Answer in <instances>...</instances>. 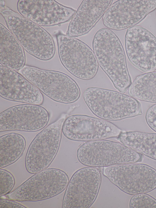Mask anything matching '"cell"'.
I'll return each mask as SVG.
<instances>
[{"label":"cell","mask_w":156,"mask_h":208,"mask_svg":"<svg viewBox=\"0 0 156 208\" xmlns=\"http://www.w3.org/2000/svg\"><path fill=\"white\" fill-rule=\"evenodd\" d=\"M113 0H83L71 19L66 35L72 37L88 33L103 16Z\"/></svg>","instance_id":"e0dca14e"},{"label":"cell","mask_w":156,"mask_h":208,"mask_svg":"<svg viewBox=\"0 0 156 208\" xmlns=\"http://www.w3.org/2000/svg\"><path fill=\"white\" fill-rule=\"evenodd\" d=\"M19 71L42 92L55 102L71 103L80 96V89L77 83L63 72L28 65H25Z\"/></svg>","instance_id":"5b68a950"},{"label":"cell","mask_w":156,"mask_h":208,"mask_svg":"<svg viewBox=\"0 0 156 208\" xmlns=\"http://www.w3.org/2000/svg\"><path fill=\"white\" fill-rule=\"evenodd\" d=\"M101 182V174L96 168L87 167L77 170L66 189L62 207L90 208L97 198Z\"/></svg>","instance_id":"30bf717a"},{"label":"cell","mask_w":156,"mask_h":208,"mask_svg":"<svg viewBox=\"0 0 156 208\" xmlns=\"http://www.w3.org/2000/svg\"><path fill=\"white\" fill-rule=\"evenodd\" d=\"M83 96L91 111L104 120H119L142 114L137 99L116 91L89 87L84 91Z\"/></svg>","instance_id":"3957f363"},{"label":"cell","mask_w":156,"mask_h":208,"mask_svg":"<svg viewBox=\"0 0 156 208\" xmlns=\"http://www.w3.org/2000/svg\"><path fill=\"white\" fill-rule=\"evenodd\" d=\"M103 174L129 195L146 193L156 188V170L147 164L130 163L105 167Z\"/></svg>","instance_id":"9c48e42d"},{"label":"cell","mask_w":156,"mask_h":208,"mask_svg":"<svg viewBox=\"0 0 156 208\" xmlns=\"http://www.w3.org/2000/svg\"><path fill=\"white\" fill-rule=\"evenodd\" d=\"M92 48L98 65L115 88L125 93L132 82L124 50L118 37L111 30L101 28L94 37Z\"/></svg>","instance_id":"6da1fadb"},{"label":"cell","mask_w":156,"mask_h":208,"mask_svg":"<svg viewBox=\"0 0 156 208\" xmlns=\"http://www.w3.org/2000/svg\"><path fill=\"white\" fill-rule=\"evenodd\" d=\"M17 9L20 15L36 24L51 26L68 21L76 11L53 0H19Z\"/></svg>","instance_id":"9a60e30c"},{"label":"cell","mask_w":156,"mask_h":208,"mask_svg":"<svg viewBox=\"0 0 156 208\" xmlns=\"http://www.w3.org/2000/svg\"><path fill=\"white\" fill-rule=\"evenodd\" d=\"M117 139L126 146L156 160V133L122 131Z\"/></svg>","instance_id":"d6986e66"},{"label":"cell","mask_w":156,"mask_h":208,"mask_svg":"<svg viewBox=\"0 0 156 208\" xmlns=\"http://www.w3.org/2000/svg\"><path fill=\"white\" fill-rule=\"evenodd\" d=\"M76 156L82 164L105 167L142 161L143 155L122 143L106 140L87 142L78 149Z\"/></svg>","instance_id":"277c9868"},{"label":"cell","mask_w":156,"mask_h":208,"mask_svg":"<svg viewBox=\"0 0 156 208\" xmlns=\"http://www.w3.org/2000/svg\"><path fill=\"white\" fill-rule=\"evenodd\" d=\"M49 117L48 111L40 105L25 104L14 106L0 113V131H37L47 125Z\"/></svg>","instance_id":"4fadbf2b"},{"label":"cell","mask_w":156,"mask_h":208,"mask_svg":"<svg viewBox=\"0 0 156 208\" xmlns=\"http://www.w3.org/2000/svg\"><path fill=\"white\" fill-rule=\"evenodd\" d=\"M128 93L136 99L156 103V71L138 76L129 88Z\"/></svg>","instance_id":"44dd1931"},{"label":"cell","mask_w":156,"mask_h":208,"mask_svg":"<svg viewBox=\"0 0 156 208\" xmlns=\"http://www.w3.org/2000/svg\"><path fill=\"white\" fill-rule=\"evenodd\" d=\"M0 8L1 14L9 30L27 53L43 61L49 60L54 57L55 42L46 30L7 7Z\"/></svg>","instance_id":"7a4b0ae2"},{"label":"cell","mask_w":156,"mask_h":208,"mask_svg":"<svg viewBox=\"0 0 156 208\" xmlns=\"http://www.w3.org/2000/svg\"><path fill=\"white\" fill-rule=\"evenodd\" d=\"M15 183V179L12 174L6 170L0 168V197L6 195L11 192Z\"/></svg>","instance_id":"603a6c76"},{"label":"cell","mask_w":156,"mask_h":208,"mask_svg":"<svg viewBox=\"0 0 156 208\" xmlns=\"http://www.w3.org/2000/svg\"><path fill=\"white\" fill-rule=\"evenodd\" d=\"M69 181L68 175L63 170L47 168L34 174L6 196L20 202L44 200L62 192Z\"/></svg>","instance_id":"8992f818"},{"label":"cell","mask_w":156,"mask_h":208,"mask_svg":"<svg viewBox=\"0 0 156 208\" xmlns=\"http://www.w3.org/2000/svg\"><path fill=\"white\" fill-rule=\"evenodd\" d=\"M0 29V64L10 69L19 70L25 63L24 49L12 34L1 23Z\"/></svg>","instance_id":"ac0fdd59"},{"label":"cell","mask_w":156,"mask_h":208,"mask_svg":"<svg viewBox=\"0 0 156 208\" xmlns=\"http://www.w3.org/2000/svg\"><path fill=\"white\" fill-rule=\"evenodd\" d=\"M66 119L62 117L46 127L36 135L29 145L25 159L26 170L34 174L48 167L60 147L62 129Z\"/></svg>","instance_id":"ba28073f"},{"label":"cell","mask_w":156,"mask_h":208,"mask_svg":"<svg viewBox=\"0 0 156 208\" xmlns=\"http://www.w3.org/2000/svg\"><path fill=\"white\" fill-rule=\"evenodd\" d=\"M130 208H156V199L146 193L134 195L129 203Z\"/></svg>","instance_id":"7402d4cb"},{"label":"cell","mask_w":156,"mask_h":208,"mask_svg":"<svg viewBox=\"0 0 156 208\" xmlns=\"http://www.w3.org/2000/svg\"><path fill=\"white\" fill-rule=\"evenodd\" d=\"M56 36L58 56L65 69L81 80H88L94 78L99 65L91 48L75 38L61 33Z\"/></svg>","instance_id":"52a82bcc"},{"label":"cell","mask_w":156,"mask_h":208,"mask_svg":"<svg viewBox=\"0 0 156 208\" xmlns=\"http://www.w3.org/2000/svg\"><path fill=\"white\" fill-rule=\"evenodd\" d=\"M68 139L89 142L118 137L122 131L113 123L103 119L84 115H74L67 118L62 129Z\"/></svg>","instance_id":"7c38bea8"},{"label":"cell","mask_w":156,"mask_h":208,"mask_svg":"<svg viewBox=\"0 0 156 208\" xmlns=\"http://www.w3.org/2000/svg\"><path fill=\"white\" fill-rule=\"evenodd\" d=\"M26 141L22 135L12 132L0 137V168H3L16 162L22 156Z\"/></svg>","instance_id":"ffe728a7"},{"label":"cell","mask_w":156,"mask_h":208,"mask_svg":"<svg viewBox=\"0 0 156 208\" xmlns=\"http://www.w3.org/2000/svg\"><path fill=\"white\" fill-rule=\"evenodd\" d=\"M16 201L5 199H0V208H26L25 206L16 202Z\"/></svg>","instance_id":"d4e9b609"},{"label":"cell","mask_w":156,"mask_h":208,"mask_svg":"<svg viewBox=\"0 0 156 208\" xmlns=\"http://www.w3.org/2000/svg\"><path fill=\"white\" fill-rule=\"evenodd\" d=\"M0 96L10 101L38 105L44 100L40 90L20 73L2 65Z\"/></svg>","instance_id":"2e32d148"},{"label":"cell","mask_w":156,"mask_h":208,"mask_svg":"<svg viewBox=\"0 0 156 208\" xmlns=\"http://www.w3.org/2000/svg\"><path fill=\"white\" fill-rule=\"evenodd\" d=\"M145 119L149 127L156 132V103L148 109L145 114Z\"/></svg>","instance_id":"cb8c5ba5"},{"label":"cell","mask_w":156,"mask_h":208,"mask_svg":"<svg viewBox=\"0 0 156 208\" xmlns=\"http://www.w3.org/2000/svg\"><path fill=\"white\" fill-rule=\"evenodd\" d=\"M128 59L144 73L156 70V38L149 30L135 25L128 28L125 37Z\"/></svg>","instance_id":"8fae6325"},{"label":"cell","mask_w":156,"mask_h":208,"mask_svg":"<svg viewBox=\"0 0 156 208\" xmlns=\"http://www.w3.org/2000/svg\"><path fill=\"white\" fill-rule=\"evenodd\" d=\"M156 8V0H119L103 16L107 28L119 31L136 25Z\"/></svg>","instance_id":"5bb4252c"}]
</instances>
